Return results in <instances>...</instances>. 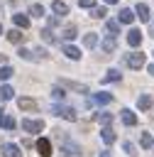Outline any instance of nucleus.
<instances>
[{"mask_svg": "<svg viewBox=\"0 0 154 157\" xmlns=\"http://www.w3.org/2000/svg\"><path fill=\"white\" fill-rule=\"evenodd\" d=\"M51 113L59 115V118H66V120H76V110H73L71 105H61V103H56V105H51Z\"/></svg>", "mask_w": 154, "mask_h": 157, "instance_id": "nucleus-1", "label": "nucleus"}, {"mask_svg": "<svg viewBox=\"0 0 154 157\" xmlns=\"http://www.w3.org/2000/svg\"><path fill=\"white\" fill-rule=\"evenodd\" d=\"M144 61H147V59H144L142 52H134V54H127V56H125V64H127L130 69H142Z\"/></svg>", "mask_w": 154, "mask_h": 157, "instance_id": "nucleus-2", "label": "nucleus"}, {"mask_svg": "<svg viewBox=\"0 0 154 157\" xmlns=\"http://www.w3.org/2000/svg\"><path fill=\"white\" fill-rule=\"evenodd\" d=\"M112 101V96L110 93H105V91H100V93H93L88 101H86V105L90 108V105H105V103H110Z\"/></svg>", "mask_w": 154, "mask_h": 157, "instance_id": "nucleus-3", "label": "nucleus"}, {"mask_svg": "<svg viewBox=\"0 0 154 157\" xmlns=\"http://www.w3.org/2000/svg\"><path fill=\"white\" fill-rule=\"evenodd\" d=\"M61 140H64V147H61V155H64V157H78V155H81V147H78L76 142L66 140L64 135H61Z\"/></svg>", "mask_w": 154, "mask_h": 157, "instance_id": "nucleus-4", "label": "nucleus"}, {"mask_svg": "<svg viewBox=\"0 0 154 157\" xmlns=\"http://www.w3.org/2000/svg\"><path fill=\"white\" fill-rule=\"evenodd\" d=\"M22 130H24V132H42V130H44V123H42V120L24 118V120H22Z\"/></svg>", "mask_w": 154, "mask_h": 157, "instance_id": "nucleus-5", "label": "nucleus"}, {"mask_svg": "<svg viewBox=\"0 0 154 157\" xmlns=\"http://www.w3.org/2000/svg\"><path fill=\"white\" fill-rule=\"evenodd\" d=\"M37 152H39L42 157H51V142H49L46 137H39V140H37Z\"/></svg>", "mask_w": 154, "mask_h": 157, "instance_id": "nucleus-6", "label": "nucleus"}, {"mask_svg": "<svg viewBox=\"0 0 154 157\" xmlns=\"http://www.w3.org/2000/svg\"><path fill=\"white\" fill-rule=\"evenodd\" d=\"M137 15L130 10V7H122L120 10V15H117V22H122V25H132V20H134Z\"/></svg>", "mask_w": 154, "mask_h": 157, "instance_id": "nucleus-7", "label": "nucleus"}, {"mask_svg": "<svg viewBox=\"0 0 154 157\" xmlns=\"http://www.w3.org/2000/svg\"><path fill=\"white\" fill-rule=\"evenodd\" d=\"M61 83H64L68 91H76V93H90V91H88V86H83V83H76V81H66V78H61Z\"/></svg>", "mask_w": 154, "mask_h": 157, "instance_id": "nucleus-8", "label": "nucleus"}, {"mask_svg": "<svg viewBox=\"0 0 154 157\" xmlns=\"http://www.w3.org/2000/svg\"><path fill=\"white\" fill-rule=\"evenodd\" d=\"M51 12H56L59 17H64V15H68V5L61 2V0H54V2H51Z\"/></svg>", "mask_w": 154, "mask_h": 157, "instance_id": "nucleus-9", "label": "nucleus"}, {"mask_svg": "<svg viewBox=\"0 0 154 157\" xmlns=\"http://www.w3.org/2000/svg\"><path fill=\"white\" fill-rule=\"evenodd\" d=\"M134 12H137V17H139L142 22H149V17H152V12H149V7H147L144 2H139V5L134 7Z\"/></svg>", "mask_w": 154, "mask_h": 157, "instance_id": "nucleus-10", "label": "nucleus"}, {"mask_svg": "<svg viewBox=\"0 0 154 157\" xmlns=\"http://www.w3.org/2000/svg\"><path fill=\"white\" fill-rule=\"evenodd\" d=\"M127 42H130V47H139V44H142V32L132 27L130 34H127Z\"/></svg>", "mask_w": 154, "mask_h": 157, "instance_id": "nucleus-11", "label": "nucleus"}, {"mask_svg": "<svg viewBox=\"0 0 154 157\" xmlns=\"http://www.w3.org/2000/svg\"><path fill=\"white\" fill-rule=\"evenodd\" d=\"M2 157H22L17 145H2Z\"/></svg>", "mask_w": 154, "mask_h": 157, "instance_id": "nucleus-12", "label": "nucleus"}, {"mask_svg": "<svg viewBox=\"0 0 154 157\" xmlns=\"http://www.w3.org/2000/svg\"><path fill=\"white\" fill-rule=\"evenodd\" d=\"M7 42H12V44H22V42H24V34H22L20 29H10V32H7Z\"/></svg>", "mask_w": 154, "mask_h": 157, "instance_id": "nucleus-13", "label": "nucleus"}, {"mask_svg": "<svg viewBox=\"0 0 154 157\" xmlns=\"http://www.w3.org/2000/svg\"><path fill=\"white\" fill-rule=\"evenodd\" d=\"M17 105H20L22 110H37V101H34V98H20Z\"/></svg>", "mask_w": 154, "mask_h": 157, "instance_id": "nucleus-14", "label": "nucleus"}, {"mask_svg": "<svg viewBox=\"0 0 154 157\" xmlns=\"http://www.w3.org/2000/svg\"><path fill=\"white\" fill-rule=\"evenodd\" d=\"M12 22H15V25H17L20 29L29 27V17H27V15H20V12H17V15H12Z\"/></svg>", "mask_w": 154, "mask_h": 157, "instance_id": "nucleus-15", "label": "nucleus"}, {"mask_svg": "<svg viewBox=\"0 0 154 157\" xmlns=\"http://www.w3.org/2000/svg\"><path fill=\"white\" fill-rule=\"evenodd\" d=\"M15 118H10V115H0V128L2 130H15Z\"/></svg>", "mask_w": 154, "mask_h": 157, "instance_id": "nucleus-16", "label": "nucleus"}, {"mask_svg": "<svg viewBox=\"0 0 154 157\" xmlns=\"http://www.w3.org/2000/svg\"><path fill=\"white\" fill-rule=\"evenodd\" d=\"M100 137H103V142L112 145V142H115V132H112V128H110V125H105V128H103V132H100Z\"/></svg>", "mask_w": 154, "mask_h": 157, "instance_id": "nucleus-17", "label": "nucleus"}, {"mask_svg": "<svg viewBox=\"0 0 154 157\" xmlns=\"http://www.w3.org/2000/svg\"><path fill=\"white\" fill-rule=\"evenodd\" d=\"M64 54H66L68 59H73V61H76V59H81V49H76V47H71V44H66V47H64Z\"/></svg>", "mask_w": 154, "mask_h": 157, "instance_id": "nucleus-18", "label": "nucleus"}, {"mask_svg": "<svg viewBox=\"0 0 154 157\" xmlns=\"http://www.w3.org/2000/svg\"><path fill=\"white\" fill-rule=\"evenodd\" d=\"M105 29H108V34L115 37V34L120 32V22H117V20H108V22H105Z\"/></svg>", "mask_w": 154, "mask_h": 157, "instance_id": "nucleus-19", "label": "nucleus"}, {"mask_svg": "<svg viewBox=\"0 0 154 157\" xmlns=\"http://www.w3.org/2000/svg\"><path fill=\"white\" fill-rule=\"evenodd\" d=\"M115 49H117V42H115V37L110 34V37L103 42V52H108V54H110V52H115Z\"/></svg>", "mask_w": 154, "mask_h": 157, "instance_id": "nucleus-20", "label": "nucleus"}, {"mask_svg": "<svg viewBox=\"0 0 154 157\" xmlns=\"http://www.w3.org/2000/svg\"><path fill=\"white\" fill-rule=\"evenodd\" d=\"M152 103H154V98H152V96H139V101H137V105H139L142 110H149V108H152Z\"/></svg>", "mask_w": 154, "mask_h": 157, "instance_id": "nucleus-21", "label": "nucleus"}, {"mask_svg": "<svg viewBox=\"0 0 154 157\" xmlns=\"http://www.w3.org/2000/svg\"><path fill=\"white\" fill-rule=\"evenodd\" d=\"M122 123L125 125H137V115L132 110H122Z\"/></svg>", "mask_w": 154, "mask_h": 157, "instance_id": "nucleus-22", "label": "nucleus"}, {"mask_svg": "<svg viewBox=\"0 0 154 157\" xmlns=\"http://www.w3.org/2000/svg\"><path fill=\"white\" fill-rule=\"evenodd\" d=\"M83 44H86L88 49H93V47L98 44V34H95V32H90V34H86V37H83Z\"/></svg>", "mask_w": 154, "mask_h": 157, "instance_id": "nucleus-23", "label": "nucleus"}, {"mask_svg": "<svg viewBox=\"0 0 154 157\" xmlns=\"http://www.w3.org/2000/svg\"><path fill=\"white\" fill-rule=\"evenodd\" d=\"M95 120H98L100 125H112V113H98Z\"/></svg>", "mask_w": 154, "mask_h": 157, "instance_id": "nucleus-24", "label": "nucleus"}, {"mask_svg": "<svg viewBox=\"0 0 154 157\" xmlns=\"http://www.w3.org/2000/svg\"><path fill=\"white\" fill-rule=\"evenodd\" d=\"M139 145H142V147H154V137H152V132H142Z\"/></svg>", "mask_w": 154, "mask_h": 157, "instance_id": "nucleus-25", "label": "nucleus"}, {"mask_svg": "<svg viewBox=\"0 0 154 157\" xmlns=\"http://www.w3.org/2000/svg\"><path fill=\"white\" fill-rule=\"evenodd\" d=\"M32 59H34V61H44V59H46V49H44V47H37V49L32 52Z\"/></svg>", "mask_w": 154, "mask_h": 157, "instance_id": "nucleus-26", "label": "nucleus"}, {"mask_svg": "<svg viewBox=\"0 0 154 157\" xmlns=\"http://www.w3.org/2000/svg\"><path fill=\"white\" fill-rule=\"evenodd\" d=\"M120 78H122V76H120V71H115V69H110V71L103 76V81H105V83H108V81H120Z\"/></svg>", "mask_w": 154, "mask_h": 157, "instance_id": "nucleus-27", "label": "nucleus"}, {"mask_svg": "<svg viewBox=\"0 0 154 157\" xmlns=\"http://www.w3.org/2000/svg\"><path fill=\"white\" fill-rule=\"evenodd\" d=\"M12 93H15V91H12V86H0V98H2V101H10V98H12Z\"/></svg>", "mask_w": 154, "mask_h": 157, "instance_id": "nucleus-28", "label": "nucleus"}, {"mask_svg": "<svg viewBox=\"0 0 154 157\" xmlns=\"http://www.w3.org/2000/svg\"><path fill=\"white\" fill-rule=\"evenodd\" d=\"M29 15H32V17H42V15H44V7H42L39 2L32 5V7H29Z\"/></svg>", "mask_w": 154, "mask_h": 157, "instance_id": "nucleus-29", "label": "nucleus"}, {"mask_svg": "<svg viewBox=\"0 0 154 157\" xmlns=\"http://www.w3.org/2000/svg\"><path fill=\"white\" fill-rule=\"evenodd\" d=\"M90 17H95V20H100V17H105V7H90Z\"/></svg>", "mask_w": 154, "mask_h": 157, "instance_id": "nucleus-30", "label": "nucleus"}, {"mask_svg": "<svg viewBox=\"0 0 154 157\" xmlns=\"http://www.w3.org/2000/svg\"><path fill=\"white\" fill-rule=\"evenodd\" d=\"M64 96H66V93H64V88H51V98H54L56 103H61V101H64Z\"/></svg>", "mask_w": 154, "mask_h": 157, "instance_id": "nucleus-31", "label": "nucleus"}, {"mask_svg": "<svg viewBox=\"0 0 154 157\" xmlns=\"http://www.w3.org/2000/svg\"><path fill=\"white\" fill-rule=\"evenodd\" d=\"M122 150H125V152H127L130 157H134V155H137V147H134V145H132L130 140H127V142H122Z\"/></svg>", "mask_w": 154, "mask_h": 157, "instance_id": "nucleus-32", "label": "nucleus"}, {"mask_svg": "<svg viewBox=\"0 0 154 157\" xmlns=\"http://www.w3.org/2000/svg\"><path fill=\"white\" fill-rule=\"evenodd\" d=\"M10 76H12V69H10V66H5V64H2V66H0V81H7V78H10Z\"/></svg>", "mask_w": 154, "mask_h": 157, "instance_id": "nucleus-33", "label": "nucleus"}, {"mask_svg": "<svg viewBox=\"0 0 154 157\" xmlns=\"http://www.w3.org/2000/svg\"><path fill=\"white\" fill-rule=\"evenodd\" d=\"M61 37H64V39H76V27H73V25H71V27H66Z\"/></svg>", "mask_w": 154, "mask_h": 157, "instance_id": "nucleus-34", "label": "nucleus"}, {"mask_svg": "<svg viewBox=\"0 0 154 157\" xmlns=\"http://www.w3.org/2000/svg\"><path fill=\"white\" fill-rule=\"evenodd\" d=\"M42 37H44L46 42H51V44L56 42V37H54V32H51V27H46V29H42Z\"/></svg>", "mask_w": 154, "mask_h": 157, "instance_id": "nucleus-35", "label": "nucleus"}, {"mask_svg": "<svg viewBox=\"0 0 154 157\" xmlns=\"http://www.w3.org/2000/svg\"><path fill=\"white\" fill-rule=\"evenodd\" d=\"M78 5H81V7H86V10H90V7L95 5V0H78Z\"/></svg>", "mask_w": 154, "mask_h": 157, "instance_id": "nucleus-36", "label": "nucleus"}, {"mask_svg": "<svg viewBox=\"0 0 154 157\" xmlns=\"http://www.w3.org/2000/svg\"><path fill=\"white\" fill-rule=\"evenodd\" d=\"M20 56H22V59H27V61H29V59H32V52H29V49H20Z\"/></svg>", "mask_w": 154, "mask_h": 157, "instance_id": "nucleus-37", "label": "nucleus"}, {"mask_svg": "<svg viewBox=\"0 0 154 157\" xmlns=\"http://www.w3.org/2000/svg\"><path fill=\"white\" fill-rule=\"evenodd\" d=\"M5 61H7V56H5V54H0V64H5Z\"/></svg>", "mask_w": 154, "mask_h": 157, "instance_id": "nucleus-38", "label": "nucleus"}, {"mask_svg": "<svg viewBox=\"0 0 154 157\" xmlns=\"http://www.w3.org/2000/svg\"><path fill=\"white\" fill-rule=\"evenodd\" d=\"M149 76H154V64H149Z\"/></svg>", "mask_w": 154, "mask_h": 157, "instance_id": "nucleus-39", "label": "nucleus"}, {"mask_svg": "<svg viewBox=\"0 0 154 157\" xmlns=\"http://www.w3.org/2000/svg\"><path fill=\"white\" fill-rule=\"evenodd\" d=\"M105 5H117V0H105Z\"/></svg>", "mask_w": 154, "mask_h": 157, "instance_id": "nucleus-40", "label": "nucleus"}, {"mask_svg": "<svg viewBox=\"0 0 154 157\" xmlns=\"http://www.w3.org/2000/svg\"><path fill=\"white\" fill-rule=\"evenodd\" d=\"M149 37H154V27H152V32H149Z\"/></svg>", "mask_w": 154, "mask_h": 157, "instance_id": "nucleus-41", "label": "nucleus"}, {"mask_svg": "<svg viewBox=\"0 0 154 157\" xmlns=\"http://www.w3.org/2000/svg\"><path fill=\"white\" fill-rule=\"evenodd\" d=\"M0 34H2V25H0Z\"/></svg>", "mask_w": 154, "mask_h": 157, "instance_id": "nucleus-42", "label": "nucleus"}, {"mask_svg": "<svg viewBox=\"0 0 154 157\" xmlns=\"http://www.w3.org/2000/svg\"><path fill=\"white\" fill-rule=\"evenodd\" d=\"M0 113H2V105H0Z\"/></svg>", "mask_w": 154, "mask_h": 157, "instance_id": "nucleus-43", "label": "nucleus"}]
</instances>
